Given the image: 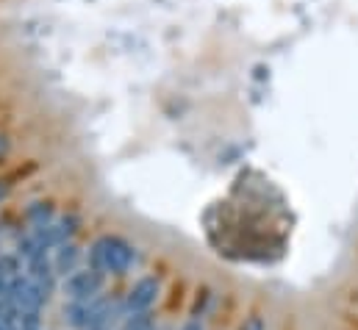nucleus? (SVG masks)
I'll use <instances>...</instances> for the list:
<instances>
[{
  "label": "nucleus",
  "mask_w": 358,
  "mask_h": 330,
  "mask_svg": "<svg viewBox=\"0 0 358 330\" xmlns=\"http://www.w3.org/2000/svg\"><path fill=\"white\" fill-rule=\"evenodd\" d=\"M90 261L92 269H97L100 275L103 272H111V275H125L134 264V248L120 239V236H100L90 250Z\"/></svg>",
  "instance_id": "obj_1"
},
{
  "label": "nucleus",
  "mask_w": 358,
  "mask_h": 330,
  "mask_svg": "<svg viewBox=\"0 0 358 330\" xmlns=\"http://www.w3.org/2000/svg\"><path fill=\"white\" fill-rule=\"evenodd\" d=\"M3 297H6V300H8L20 314H39V308L48 303L50 292H48V289H42V286H39L36 280H31L28 275H20Z\"/></svg>",
  "instance_id": "obj_2"
},
{
  "label": "nucleus",
  "mask_w": 358,
  "mask_h": 330,
  "mask_svg": "<svg viewBox=\"0 0 358 330\" xmlns=\"http://www.w3.org/2000/svg\"><path fill=\"white\" fill-rule=\"evenodd\" d=\"M103 289V275L97 269H76L70 272V278L64 280V294L73 300V303H84V300H94Z\"/></svg>",
  "instance_id": "obj_3"
},
{
  "label": "nucleus",
  "mask_w": 358,
  "mask_h": 330,
  "mask_svg": "<svg viewBox=\"0 0 358 330\" xmlns=\"http://www.w3.org/2000/svg\"><path fill=\"white\" fill-rule=\"evenodd\" d=\"M159 292H162V286H159L156 278H142V280H136L134 289L128 292V300H125L128 311H131V314H148V311L156 306Z\"/></svg>",
  "instance_id": "obj_4"
},
{
  "label": "nucleus",
  "mask_w": 358,
  "mask_h": 330,
  "mask_svg": "<svg viewBox=\"0 0 358 330\" xmlns=\"http://www.w3.org/2000/svg\"><path fill=\"white\" fill-rule=\"evenodd\" d=\"M78 258H81V250H78V245L64 242V245H59V248H56V255H53V269H56V272H62V275L76 272Z\"/></svg>",
  "instance_id": "obj_5"
},
{
  "label": "nucleus",
  "mask_w": 358,
  "mask_h": 330,
  "mask_svg": "<svg viewBox=\"0 0 358 330\" xmlns=\"http://www.w3.org/2000/svg\"><path fill=\"white\" fill-rule=\"evenodd\" d=\"M22 275L20 255H0V297L11 289V283Z\"/></svg>",
  "instance_id": "obj_6"
},
{
  "label": "nucleus",
  "mask_w": 358,
  "mask_h": 330,
  "mask_svg": "<svg viewBox=\"0 0 358 330\" xmlns=\"http://www.w3.org/2000/svg\"><path fill=\"white\" fill-rule=\"evenodd\" d=\"M28 220L34 222V228L48 225V222L53 220V206H50V203H34V206L28 208Z\"/></svg>",
  "instance_id": "obj_7"
},
{
  "label": "nucleus",
  "mask_w": 358,
  "mask_h": 330,
  "mask_svg": "<svg viewBox=\"0 0 358 330\" xmlns=\"http://www.w3.org/2000/svg\"><path fill=\"white\" fill-rule=\"evenodd\" d=\"M122 330H156V325H153L150 314H131V320L125 322Z\"/></svg>",
  "instance_id": "obj_8"
},
{
  "label": "nucleus",
  "mask_w": 358,
  "mask_h": 330,
  "mask_svg": "<svg viewBox=\"0 0 358 330\" xmlns=\"http://www.w3.org/2000/svg\"><path fill=\"white\" fill-rule=\"evenodd\" d=\"M239 330H264V320L262 317H250Z\"/></svg>",
  "instance_id": "obj_9"
},
{
  "label": "nucleus",
  "mask_w": 358,
  "mask_h": 330,
  "mask_svg": "<svg viewBox=\"0 0 358 330\" xmlns=\"http://www.w3.org/2000/svg\"><path fill=\"white\" fill-rule=\"evenodd\" d=\"M8 150V142H6V136H0V156Z\"/></svg>",
  "instance_id": "obj_10"
},
{
  "label": "nucleus",
  "mask_w": 358,
  "mask_h": 330,
  "mask_svg": "<svg viewBox=\"0 0 358 330\" xmlns=\"http://www.w3.org/2000/svg\"><path fill=\"white\" fill-rule=\"evenodd\" d=\"M183 330H203V328H200L197 322H189V325H186V328H183Z\"/></svg>",
  "instance_id": "obj_11"
},
{
  "label": "nucleus",
  "mask_w": 358,
  "mask_h": 330,
  "mask_svg": "<svg viewBox=\"0 0 358 330\" xmlns=\"http://www.w3.org/2000/svg\"><path fill=\"white\" fill-rule=\"evenodd\" d=\"M0 197H6V186L3 183H0Z\"/></svg>",
  "instance_id": "obj_12"
}]
</instances>
